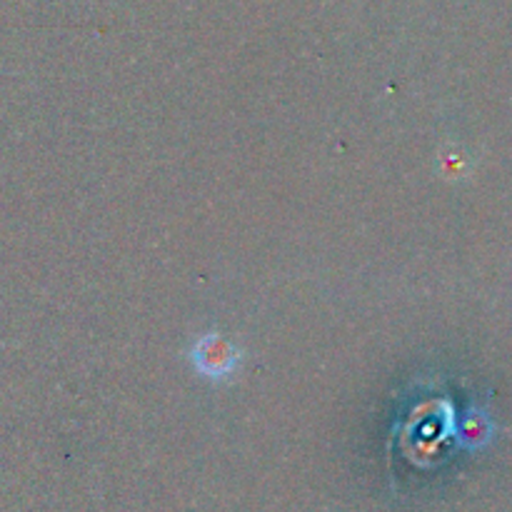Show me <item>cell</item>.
Masks as SVG:
<instances>
[{
  "label": "cell",
  "instance_id": "cell-1",
  "mask_svg": "<svg viewBox=\"0 0 512 512\" xmlns=\"http://www.w3.org/2000/svg\"><path fill=\"white\" fill-rule=\"evenodd\" d=\"M190 360H193L195 370L210 380H223L235 373L240 363L238 345L230 343L223 335H203L198 343L190 350Z\"/></svg>",
  "mask_w": 512,
  "mask_h": 512
}]
</instances>
